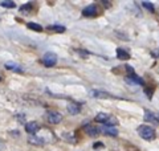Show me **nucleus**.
<instances>
[{
	"mask_svg": "<svg viewBox=\"0 0 159 151\" xmlns=\"http://www.w3.org/2000/svg\"><path fill=\"white\" fill-rule=\"evenodd\" d=\"M138 134H139V137L143 138L145 140H154L157 138V133H155V130H154L151 126H148V125H141L138 127Z\"/></svg>",
	"mask_w": 159,
	"mask_h": 151,
	"instance_id": "nucleus-1",
	"label": "nucleus"
},
{
	"mask_svg": "<svg viewBox=\"0 0 159 151\" xmlns=\"http://www.w3.org/2000/svg\"><path fill=\"white\" fill-rule=\"evenodd\" d=\"M96 122L103 123L105 126H113V127H116V126L118 125V119L116 117H113V115H109V114H105V113H99L96 117Z\"/></svg>",
	"mask_w": 159,
	"mask_h": 151,
	"instance_id": "nucleus-2",
	"label": "nucleus"
},
{
	"mask_svg": "<svg viewBox=\"0 0 159 151\" xmlns=\"http://www.w3.org/2000/svg\"><path fill=\"white\" fill-rule=\"evenodd\" d=\"M43 64L45 65L47 68H52L57 64V56L56 53H52V52H47L43 56Z\"/></svg>",
	"mask_w": 159,
	"mask_h": 151,
	"instance_id": "nucleus-3",
	"label": "nucleus"
},
{
	"mask_svg": "<svg viewBox=\"0 0 159 151\" xmlns=\"http://www.w3.org/2000/svg\"><path fill=\"white\" fill-rule=\"evenodd\" d=\"M47 119L49 123L52 125H57L62 121V115L60 114L58 112H48L47 113Z\"/></svg>",
	"mask_w": 159,
	"mask_h": 151,
	"instance_id": "nucleus-4",
	"label": "nucleus"
},
{
	"mask_svg": "<svg viewBox=\"0 0 159 151\" xmlns=\"http://www.w3.org/2000/svg\"><path fill=\"white\" fill-rule=\"evenodd\" d=\"M97 11H98V8H97L96 4H90V6H88V7L84 8L82 15H84V16H88V17L96 16V15H97Z\"/></svg>",
	"mask_w": 159,
	"mask_h": 151,
	"instance_id": "nucleus-5",
	"label": "nucleus"
},
{
	"mask_svg": "<svg viewBox=\"0 0 159 151\" xmlns=\"http://www.w3.org/2000/svg\"><path fill=\"white\" fill-rule=\"evenodd\" d=\"M39 130H40V125L37 122H34V121L33 122H28L25 125V131L29 134H36Z\"/></svg>",
	"mask_w": 159,
	"mask_h": 151,
	"instance_id": "nucleus-6",
	"label": "nucleus"
},
{
	"mask_svg": "<svg viewBox=\"0 0 159 151\" xmlns=\"http://www.w3.org/2000/svg\"><path fill=\"white\" fill-rule=\"evenodd\" d=\"M85 133L89 135V137H97V135L101 133V129L96 127V126H92V125H88L85 127Z\"/></svg>",
	"mask_w": 159,
	"mask_h": 151,
	"instance_id": "nucleus-7",
	"label": "nucleus"
},
{
	"mask_svg": "<svg viewBox=\"0 0 159 151\" xmlns=\"http://www.w3.org/2000/svg\"><path fill=\"white\" fill-rule=\"evenodd\" d=\"M101 133L106 134V135H110V137H117L118 130L116 127H113V126H103V127L101 129Z\"/></svg>",
	"mask_w": 159,
	"mask_h": 151,
	"instance_id": "nucleus-8",
	"label": "nucleus"
},
{
	"mask_svg": "<svg viewBox=\"0 0 159 151\" xmlns=\"http://www.w3.org/2000/svg\"><path fill=\"white\" fill-rule=\"evenodd\" d=\"M90 94L94 98H114L111 94H109L106 92H101V90H92Z\"/></svg>",
	"mask_w": 159,
	"mask_h": 151,
	"instance_id": "nucleus-9",
	"label": "nucleus"
},
{
	"mask_svg": "<svg viewBox=\"0 0 159 151\" xmlns=\"http://www.w3.org/2000/svg\"><path fill=\"white\" fill-rule=\"evenodd\" d=\"M117 57L119 60H122V61H126V60L130 58V54H129V52L126 49H122V48H118L117 49Z\"/></svg>",
	"mask_w": 159,
	"mask_h": 151,
	"instance_id": "nucleus-10",
	"label": "nucleus"
},
{
	"mask_svg": "<svg viewBox=\"0 0 159 151\" xmlns=\"http://www.w3.org/2000/svg\"><path fill=\"white\" fill-rule=\"evenodd\" d=\"M68 112L70 113V114H78L80 112H81V106H80L78 103H76V102H72V103H69L68 105Z\"/></svg>",
	"mask_w": 159,
	"mask_h": 151,
	"instance_id": "nucleus-11",
	"label": "nucleus"
},
{
	"mask_svg": "<svg viewBox=\"0 0 159 151\" xmlns=\"http://www.w3.org/2000/svg\"><path fill=\"white\" fill-rule=\"evenodd\" d=\"M28 142L31 143V144H37V146H40V144H44L45 143V139H44L43 137H37V135H33V137H31L28 139Z\"/></svg>",
	"mask_w": 159,
	"mask_h": 151,
	"instance_id": "nucleus-12",
	"label": "nucleus"
},
{
	"mask_svg": "<svg viewBox=\"0 0 159 151\" xmlns=\"http://www.w3.org/2000/svg\"><path fill=\"white\" fill-rule=\"evenodd\" d=\"M145 119L148 121V122L159 123V118L157 117V115H154L152 113H150V112H146V113H145Z\"/></svg>",
	"mask_w": 159,
	"mask_h": 151,
	"instance_id": "nucleus-13",
	"label": "nucleus"
},
{
	"mask_svg": "<svg viewBox=\"0 0 159 151\" xmlns=\"http://www.w3.org/2000/svg\"><path fill=\"white\" fill-rule=\"evenodd\" d=\"M6 68L9 70H16V72H23V69L19 66L16 62H7L6 64Z\"/></svg>",
	"mask_w": 159,
	"mask_h": 151,
	"instance_id": "nucleus-14",
	"label": "nucleus"
},
{
	"mask_svg": "<svg viewBox=\"0 0 159 151\" xmlns=\"http://www.w3.org/2000/svg\"><path fill=\"white\" fill-rule=\"evenodd\" d=\"M49 31H54V32H58V33H62L65 32V27H62V25H49L48 27Z\"/></svg>",
	"mask_w": 159,
	"mask_h": 151,
	"instance_id": "nucleus-15",
	"label": "nucleus"
},
{
	"mask_svg": "<svg viewBox=\"0 0 159 151\" xmlns=\"http://www.w3.org/2000/svg\"><path fill=\"white\" fill-rule=\"evenodd\" d=\"M27 27L31 28V29H33L34 32H41V31H43V27H41V25H39V24H36V23H28Z\"/></svg>",
	"mask_w": 159,
	"mask_h": 151,
	"instance_id": "nucleus-16",
	"label": "nucleus"
},
{
	"mask_svg": "<svg viewBox=\"0 0 159 151\" xmlns=\"http://www.w3.org/2000/svg\"><path fill=\"white\" fill-rule=\"evenodd\" d=\"M31 9H32L31 4H24V6L20 7V11H21L23 13H29V12H31Z\"/></svg>",
	"mask_w": 159,
	"mask_h": 151,
	"instance_id": "nucleus-17",
	"label": "nucleus"
},
{
	"mask_svg": "<svg viewBox=\"0 0 159 151\" xmlns=\"http://www.w3.org/2000/svg\"><path fill=\"white\" fill-rule=\"evenodd\" d=\"M143 7H145L146 9H148L150 12H154L155 11V7H154L152 3H148V2H143Z\"/></svg>",
	"mask_w": 159,
	"mask_h": 151,
	"instance_id": "nucleus-18",
	"label": "nucleus"
},
{
	"mask_svg": "<svg viewBox=\"0 0 159 151\" xmlns=\"http://www.w3.org/2000/svg\"><path fill=\"white\" fill-rule=\"evenodd\" d=\"M0 7H7V8H13L15 3L13 2H2L0 3Z\"/></svg>",
	"mask_w": 159,
	"mask_h": 151,
	"instance_id": "nucleus-19",
	"label": "nucleus"
},
{
	"mask_svg": "<svg viewBox=\"0 0 159 151\" xmlns=\"http://www.w3.org/2000/svg\"><path fill=\"white\" fill-rule=\"evenodd\" d=\"M152 56H155L159 58V49H155V50H152Z\"/></svg>",
	"mask_w": 159,
	"mask_h": 151,
	"instance_id": "nucleus-20",
	"label": "nucleus"
}]
</instances>
